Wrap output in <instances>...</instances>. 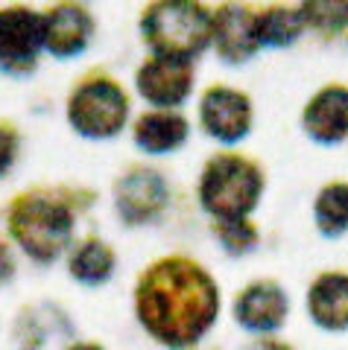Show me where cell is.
Masks as SVG:
<instances>
[{"label":"cell","instance_id":"6da1fadb","mask_svg":"<svg viewBox=\"0 0 348 350\" xmlns=\"http://www.w3.org/2000/svg\"><path fill=\"white\" fill-rule=\"evenodd\" d=\"M138 312L161 342L190 345L214 321L216 289L197 266L170 260L156 266L140 283Z\"/></svg>","mask_w":348,"mask_h":350},{"label":"cell","instance_id":"7a4b0ae2","mask_svg":"<svg viewBox=\"0 0 348 350\" xmlns=\"http://www.w3.org/2000/svg\"><path fill=\"white\" fill-rule=\"evenodd\" d=\"M140 29L158 56L188 62L205 47L211 21L197 0H158L147 9Z\"/></svg>","mask_w":348,"mask_h":350},{"label":"cell","instance_id":"3957f363","mask_svg":"<svg viewBox=\"0 0 348 350\" xmlns=\"http://www.w3.org/2000/svg\"><path fill=\"white\" fill-rule=\"evenodd\" d=\"M12 237L32 260H56L73 237V216L62 202L21 199L12 211Z\"/></svg>","mask_w":348,"mask_h":350},{"label":"cell","instance_id":"277c9868","mask_svg":"<svg viewBox=\"0 0 348 350\" xmlns=\"http://www.w3.org/2000/svg\"><path fill=\"white\" fill-rule=\"evenodd\" d=\"M260 193V175L243 158L223 155L208 163L202 175V204L223 222H237Z\"/></svg>","mask_w":348,"mask_h":350},{"label":"cell","instance_id":"5b68a950","mask_svg":"<svg viewBox=\"0 0 348 350\" xmlns=\"http://www.w3.org/2000/svg\"><path fill=\"white\" fill-rule=\"evenodd\" d=\"M129 117V100L123 88L112 79H91L82 82L68 100L71 126L85 137H114Z\"/></svg>","mask_w":348,"mask_h":350},{"label":"cell","instance_id":"8992f818","mask_svg":"<svg viewBox=\"0 0 348 350\" xmlns=\"http://www.w3.org/2000/svg\"><path fill=\"white\" fill-rule=\"evenodd\" d=\"M45 50V15L24 6H12L0 12V70L3 73H29Z\"/></svg>","mask_w":348,"mask_h":350},{"label":"cell","instance_id":"52a82bcc","mask_svg":"<svg viewBox=\"0 0 348 350\" xmlns=\"http://www.w3.org/2000/svg\"><path fill=\"white\" fill-rule=\"evenodd\" d=\"M190 85H193L190 64L182 62V59L156 56L138 70V91H140V96H144L147 103L158 105V108L179 105L184 96L190 94Z\"/></svg>","mask_w":348,"mask_h":350},{"label":"cell","instance_id":"ba28073f","mask_svg":"<svg viewBox=\"0 0 348 350\" xmlns=\"http://www.w3.org/2000/svg\"><path fill=\"white\" fill-rule=\"evenodd\" d=\"M94 21L79 6H56L45 15V50L56 59H73L88 47Z\"/></svg>","mask_w":348,"mask_h":350},{"label":"cell","instance_id":"9c48e42d","mask_svg":"<svg viewBox=\"0 0 348 350\" xmlns=\"http://www.w3.org/2000/svg\"><path fill=\"white\" fill-rule=\"evenodd\" d=\"M249 103L228 88H214L202 100V123L216 140H237L249 129Z\"/></svg>","mask_w":348,"mask_h":350},{"label":"cell","instance_id":"30bf717a","mask_svg":"<svg viewBox=\"0 0 348 350\" xmlns=\"http://www.w3.org/2000/svg\"><path fill=\"white\" fill-rule=\"evenodd\" d=\"M167 202V187L156 172H132L117 187V211L129 222L156 216Z\"/></svg>","mask_w":348,"mask_h":350},{"label":"cell","instance_id":"8fae6325","mask_svg":"<svg viewBox=\"0 0 348 350\" xmlns=\"http://www.w3.org/2000/svg\"><path fill=\"white\" fill-rule=\"evenodd\" d=\"M211 36L225 59H246L258 44V18L243 9H223L211 24Z\"/></svg>","mask_w":348,"mask_h":350},{"label":"cell","instance_id":"7c38bea8","mask_svg":"<svg viewBox=\"0 0 348 350\" xmlns=\"http://www.w3.org/2000/svg\"><path fill=\"white\" fill-rule=\"evenodd\" d=\"M184 137H188V123L179 114H170V111L144 114L135 126V144L144 152H149V155L173 152L184 144Z\"/></svg>","mask_w":348,"mask_h":350},{"label":"cell","instance_id":"4fadbf2b","mask_svg":"<svg viewBox=\"0 0 348 350\" xmlns=\"http://www.w3.org/2000/svg\"><path fill=\"white\" fill-rule=\"evenodd\" d=\"M308 129L319 140H340L348 135V91L331 88L308 108Z\"/></svg>","mask_w":348,"mask_h":350},{"label":"cell","instance_id":"5bb4252c","mask_svg":"<svg viewBox=\"0 0 348 350\" xmlns=\"http://www.w3.org/2000/svg\"><path fill=\"white\" fill-rule=\"evenodd\" d=\"M287 312V301L275 286H255L249 289L240 304H237V315L249 330H273L281 324Z\"/></svg>","mask_w":348,"mask_h":350},{"label":"cell","instance_id":"9a60e30c","mask_svg":"<svg viewBox=\"0 0 348 350\" xmlns=\"http://www.w3.org/2000/svg\"><path fill=\"white\" fill-rule=\"evenodd\" d=\"M313 319L325 327H348V278L328 275L310 292Z\"/></svg>","mask_w":348,"mask_h":350},{"label":"cell","instance_id":"2e32d148","mask_svg":"<svg viewBox=\"0 0 348 350\" xmlns=\"http://www.w3.org/2000/svg\"><path fill=\"white\" fill-rule=\"evenodd\" d=\"M114 271V254L112 248L100 239H88V243L76 245L71 254V278H76L85 286H97L105 283Z\"/></svg>","mask_w":348,"mask_h":350},{"label":"cell","instance_id":"e0dca14e","mask_svg":"<svg viewBox=\"0 0 348 350\" xmlns=\"http://www.w3.org/2000/svg\"><path fill=\"white\" fill-rule=\"evenodd\" d=\"M319 213V225L325 231H345L348 228V187L343 184H334L319 196L316 204Z\"/></svg>","mask_w":348,"mask_h":350},{"label":"cell","instance_id":"ac0fdd59","mask_svg":"<svg viewBox=\"0 0 348 350\" xmlns=\"http://www.w3.org/2000/svg\"><path fill=\"white\" fill-rule=\"evenodd\" d=\"M301 15L319 29H340L348 24V0H304Z\"/></svg>","mask_w":348,"mask_h":350},{"label":"cell","instance_id":"d6986e66","mask_svg":"<svg viewBox=\"0 0 348 350\" xmlns=\"http://www.w3.org/2000/svg\"><path fill=\"white\" fill-rule=\"evenodd\" d=\"M301 21L296 12L290 9H273L264 18H258V41H269V44H284L299 32Z\"/></svg>","mask_w":348,"mask_h":350},{"label":"cell","instance_id":"ffe728a7","mask_svg":"<svg viewBox=\"0 0 348 350\" xmlns=\"http://www.w3.org/2000/svg\"><path fill=\"white\" fill-rule=\"evenodd\" d=\"M15 161V137L12 131L0 129V175H3Z\"/></svg>","mask_w":348,"mask_h":350},{"label":"cell","instance_id":"44dd1931","mask_svg":"<svg viewBox=\"0 0 348 350\" xmlns=\"http://www.w3.org/2000/svg\"><path fill=\"white\" fill-rule=\"evenodd\" d=\"M15 275V262H12V254H9V248L0 243V286L9 283V278Z\"/></svg>","mask_w":348,"mask_h":350},{"label":"cell","instance_id":"7402d4cb","mask_svg":"<svg viewBox=\"0 0 348 350\" xmlns=\"http://www.w3.org/2000/svg\"><path fill=\"white\" fill-rule=\"evenodd\" d=\"M68 350H100V347H97V345H73Z\"/></svg>","mask_w":348,"mask_h":350}]
</instances>
